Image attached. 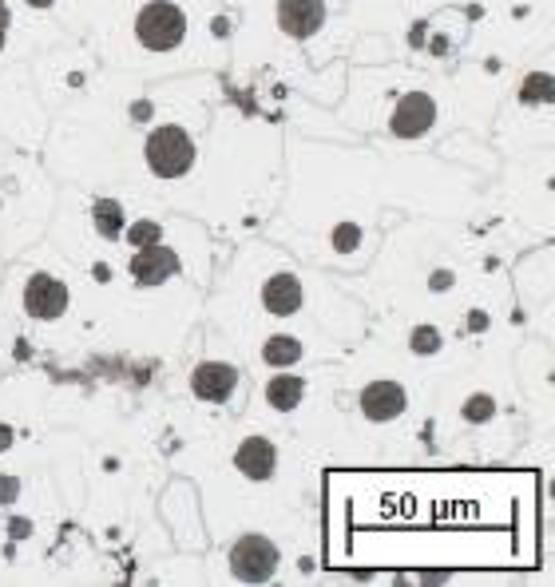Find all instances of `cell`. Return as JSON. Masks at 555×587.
I'll return each mask as SVG.
<instances>
[{
  "instance_id": "cell-1",
  "label": "cell",
  "mask_w": 555,
  "mask_h": 587,
  "mask_svg": "<svg viewBox=\"0 0 555 587\" xmlns=\"http://www.w3.org/2000/svg\"><path fill=\"white\" fill-rule=\"evenodd\" d=\"M135 36H139V44H147V48H155V52H167V48L183 44V36H187V16H183V8H175V4H167V0H155V4H147V8L135 16Z\"/></svg>"
},
{
  "instance_id": "cell-2",
  "label": "cell",
  "mask_w": 555,
  "mask_h": 587,
  "mask_svg": "<svg viewBox=\"0 0 555 587\" xmlns=\"http://www.w3.org/2000/svg\"><path fill=\"white\" fill-rule=\"evenodd\" d=\"M147 163H151V171L163 175V179L187 175L191 163H195V143L187 139L183 127H159V131H151V139H147Z\"/></svg>"
},
{
  "instance_id": "cell-3",
  "label": "cell",
  "mask_w": 555,
  "mask_h": 587,
  "mask_svg": "<svg viewBox=\"0 0 555 587\" xmlns=\"http://www.w3.org/2000/svg\"><path fill=\"white\" fill-rule=\"evenodd\" d=\"M230 568L238 580H250V584H262L274 576L278 568V548L266 540V536H242L230 552Z\"/></svg>"
},
{
  "instance_id": "cell-4",
  "label": "cell",
  "mask_w": 555,
  "mask_h": 587,
  "mask_svg": "<svg viewBox=\"0 0 555 587\" xmlns=\"http://www.w3.org/2000/svg\"><path fill=\"white\" fill-rule=\"evenodd\" d=\"M24 310L32 318H60L68 310V290L60 278H48V274H36L24 290Z\"/></svg>"
},
{
  "instance_id": "cell-5",
  "label": "cell",
  "mask_w": 555,
  "mask_h": 587,
  "mask_svg": "<svg viewBox=\"0 0 555 587\" xmlns=\"http://www.w3.org/2000/svg\"><path fill=\"white\" fill-rule=\"evenodd\" d=\"M278 24L286 36L306 40L326 24V4L322 0H282L278 4Z\"/></svg>"
},
{
  "instance_id": "cell-6",
  "label": "cell",
  "mask_w": 555,
  "mask_h": 587,
  "mask_svg": "<svg viewBox=\"0 0 555 587\" xmlns=\"http://www.w3.org/2000/svg\"><path fill=\"white\" fill-rule=\"evenodd\" d=\"M433 116H437V108H433V100L425 96V92H413V96H405L397 108H393V135H401V139H417V135H425L429 127H433Z\"/></svg>"
},
{
  "instance_id": "cell-7",
  "label": "cell",
  "mask_w": 555,
  "mask_h": 587,
  "mask_svg": "<svg viewBox=\"0 0 555 587\" xmlns=\"http://www.w3.org/2000/svg\"><path fill=\"white\" fill-rule=\"evenodd\" d=\"M179 274V258H175V250H167V246H143V250H135V258H131V278L135 282H147V286H159V282H167V278H175Z\"/></svg>"
},
{
  "instance_id": "cell-8",
  "label": "cell",
  "mask_w": 555,
  "mask_h": 587,
  "mask_svg": "<svg viewBox=\"0 0 555 587\" xmlns=\"http://www.w3.org/2000/svg\"><path fill=\"white\" fill-rule=\"evenodd\" d=\"M191 385H195V393H199L203 401H226V397L234 393V385H238V373H234V365H226V361H203V365L191 373Z\"/></svg>"
},
{
  "instance_id": "cell-9",
  "label": "cell",
  "mask_w": 555,
  "mask_h": 587,
  "mask_svg": "<svg viewBox=\"0 0 555 587\" xmlns=\"http://www.w3.org/2000/svg\"><path fill=\"white\" fill-rule=\"evenodd\" d=\"M361 409H365V417H373V421H393V417L405 409V389L393 385V381H377V385H369V389L361 393Z\"/></svg>"
},
{
  "instance_id": "cell-10",
  "label": "cell",
  "mask_w": 555,
  "mask_h": 587,
  "mask_svg": "<svg viewBox=\"0 0 555 587\" xmlns=\"http://www.w3.org/2000/svg\"><path fill=\"white\" fill-rule=\"evenodd\" d=\"M234 461H238V469L246 472L250 480H270L274 465H278V453H274V445L266 437H250V441H242Z\"/></svg>"
},
{
  "instance_id": "cell-11",
  "label": "cell",
  "mask_w": 555,
  "mask_h": 587,
  "mask_svg": "<svg viewBox=\"0 0 555 587\" xmlns=\"http://www.w3.org/2000/svg\"><path fill=\"white\" fill-rule=\"evenodd\" d=\"M262 302H266V310H270V314H278V318L294 314V310L302 306V286H298V278H290V274L270 278V282H266V290H262Z\"/></svg>"
},
{
  "instance_id": "cell-12",
  "label": "cell",
  "mask_w": 555,
  "mask_h": 587,
  "mask_svg": "<svg viewBox=\"0 0 555 587\" xmlns=\"http://www.w3.org/2000/svg\"><path fill=\"white\" fill-rule=\"evenodd\" d=\"M302 393H306V385H302V377H294V373H282V377H274L270 385H266V401L274 405V409H294V405H302Z\"/></svg>"
},
{
  "instance_id": "cell-13",
  "label": "cell",
  "mask_w": 555,
  "mask_h": 587,
  "mask_svg": "<svg viewBox=\"0 0 555 587\" xmlns=\"http://www.w3.org/2000/svg\"><path fill=\"white\" fill-rule=\"evenodd\" d=\"M262 357H266L270 365H294V361L302 357V342H298V338H270V342L262 346Z\"/></svg>"
},
{
  "instance_id": "cell-14",
  "label": "cell",
  "mask_w": 555,
  "mask_h": 587,
  "mask_svg": "<svg viewBox=\"0 0 555 587\" xmlns=\"http://www.w3.org/2000/svg\"><path fill=\"white\" fill-rule=\"evenodd\" d=\"M96 227H100V235L104 238H115L123 231V211H119V203H111V199H100V203H96Z\"/></svg>"
},
{
  "instance_id": "cell-15",
  "label": "cell",
  "mask_w": 555,
  "mask_h": 587,
  "mask_svg": "<svg viewBox=\"0 0 555 587\" xmlns=\"http://www.w3.org/2000/svg\"><path fill=\"white\" fill-rule=\"evenodd\" d=\"M524 100H552V80L548 76H532L524 84Z\"/></svg>"
},
{
  "instance_id": "cell-16",
  "label": "cell",
  "mask_w": 555,
  "mask_h": 587,
  "mask_svg": "<svg viewBox=\"0 0 555 587\" xmlns=\"http://www.w3.org/2000/svg\"><path fill=\"white\" fill-rule=\"evenodd\" d=\"M131 246H139V250H143V246H155V242H159V227H155V223H139V227H131Z\"/></svg>"
},
{
  "instance_id": "cell-17",
  "label": "cell",
  "mask_w": 555,
  "mask_h": 587,
  "mask_svg": "<svg viewBox=\"0 0 555 587\" xmlns=\"http://www.w3.org/2000/svg\"><path fill=\"white\" fill-rule=\"evenodd\" d=\"M441 342H437V330H417L413 334V350L417 353H429V350H437Z\"/></svg>"
},
{
  "instance_id": "cell-18",
  "label": "cell",
  "mask_w": 555,
  "mask_h": 587,
  "mask_svg": "<svg viewBox=\"0 0 555 587\" xmlns=\"http://www.w3.org/2000/svg\"><path fill=\"white\" fill-rule=\"evenodd\" d=\"M0 28H8V8H4V0H0Z\"/></svg>"
},
{
  "instance_id": "cell-19",
  "label": "cell",
  "mask_w": 555,
  "mask_h": 587,
  "mask_svg": "<svg viewBox=\"0 0 555 587\" xmlns=\"http://www.w3.org/2000/svg\"><path fill=\"white\" fill-rule=\"evenodd\" d=\"M28 4H32V8H48L52 0H28Z\"/></svg>"
},
{
  "instance_id": "cell-20",
  "label": "cell",
  "mask_w": 555,
  "mask_h": 587,
  "mask_svg": "<svg viewBox=\"0 0 555 587\" xmlns=\"http://www.w3.org/2000/svg\"><path fill=\"white\" fill-rule=\"evenodd\" d=\"M0 44H4V28H0Z\"/></svg>"
}]
</instances>
